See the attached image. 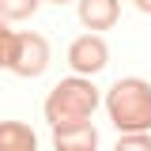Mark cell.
I'll use <instances>...</instances> for the list:
<instances>
[{
  "label": "cell",
  "instance_id": "obj_9",
  "mask_svg": "<svg viewBox=\"0 0 151 151\" xmlns=\"http://www.w3.org/2000/svg\"><path fill=\"white\" fill-rule=\"evenodd\" d=\"M113 151H151V136H147V132H132V136H121Z\"/></svg>",
  "mask_w": 151,
  "mask_h": 151
},
{
  "label": "cell",
  "instance_id": "obj_5",
  "mask_svg": "<svg viewBox=\"0 0 151 151\" xmlns=\"http://www.w3.org/2000/svg\"><path fill=\"white\" fill-rule=\"evenodd\" d=\"M53 147L57 151H94L98 147V129L91 121L68 125V129H53Z\"/></svg>",
  "mask_w": 151,
  "mask_h": 151
},
{
  "label": "cell",
  "instance_id": "obj_1",
  "mask_svg": "<svg viewBox=\"0 0 151 151\" xmlns=\"http://www.w3.org/2000/svg\"><path fill=\"white\" fill-rule=\"evenodd\" d=\"M106 110H110V121L121 129V136L147 132L151 129V83L136 79V76L117 79L106 94Z\"/></svg>",
  "mask_w": 151,
  "mask_h": 151
},
{
  "label": "cell",
  "instance_id": "obj_10",
  "mask_svg": "<svg viewBox=\"0 0 151 151\" xmlns=\"http://www.w3.org/2000/svg\"><path fill=\"white\" fill-rule=\"evenodd\" d=\"M12 49H15V30H8V23L0 19V68L12 64Z\"/></svg>",
  "mask_w": 151,
  "mask_h": 151
},
{
  "label": "cell",
  "instance_id": "obj_4",
  "mask_svg": "<svg viewBox=\"0 0 151 151\" xmlns=\"http://www.w3.org/2000/svg\"><path fill=\"white\" fill-rule=\"evenodd\" d=\"M106 60H110V49H106V42L98 34H79L68 45V64H72L79 76H94L106 68Z\"/></svg>",
  "mask_w": 151,
  "mask_h": 151
},
{
  "label": "cell",
  "instance_id": "obj_3",
  "mask_svg": "<svg viewBox=\"0 0 151 151\" xmlns=\"http://www.w3.org/2000/svg\"><path fill=\"white\" fill-rule=\"evenodd\" d=\"M45 64H49V42L42 34H15V49H12L8 68L23 79H34L45 72Z\"/></svg>",
  "mask_w": 151,
  "mask_h": 151
},
{
  "label": "cell",
  "instance_id": "obj_8",
  "mask_svg": "<svg viewBox=\"0 0 151 151\" xmlns=\"http://www.w3.org/2000/svg\"><path fill=\"white\" fill-rule=\"evenodd\" d=\"M42 0H0V19L4 23H15V19H30L38 12Z\"/></svg>",
  "mask_w": 151,
  "mask_h": 151
},
{
  "label": "cell",
  "instance_id": "obj_11",
  "mask_svg": "<svg viewBox=\"0 0 151 151\" xmlns=\"http://www.w3.org/2000/svg\"><path fill=\"white\" fill-rule=\"evenodd\" d=\"M136 8H140V12H147V15H151V0H136Z\"/></svg>",
  "mask_w": 151,
  "mask_h": 151
},
{
  "label": "cell",
  "instance_id": "obj_7",
  "mask_svg": "<svg viewBox=\"0 0 151 151\" xmlns=\"http://www.w3.org/2000/svg\"><path fill=\"white\" fill-rule=\"evenodd\" d=\"M0 151H38V136L23 121H0Z\"/></svg>",
  "mask_w": 151,
  "mask_h": 151
},
{
  "label": "cell",
  "instance_id": "obj_6",
  "mask_svg": "<svg viewBox=\"0 0 151 151\" xmlns=\"http://www.w3.org/2000/svg\"><path fill=\"white\" fill-rule=\"evenodd\" d=\"M79 23L87 30H106L117 23V0H79Z\"/></svg>",
  "mask_w": 151,
  "mask_h": 151
},
{
  "label": "cell",
  "instance_id": "obj_12",
  "mask_svg": "<svg viewBox=\"0 0 151 151\" xmlns=\"http://www.w3.org/2000/svg\"><path fill=\"white\" fill-rule=\"evenodd\" d=\"M49 4H68V0H49Z\"/></svg>",
  "mask_w": 151,
  "mask_h": 151
},
{
  "label": "cell",
  "instance_id": "obj_2",
  "mask_svg": "<svg viewBox=\"0 0 151 151\" xmlns=\"http://www.w3.org/2000/svg\"><path fill=\"white\" fill-rule=\"evenodd\" d=\"M98 106V87L83 76H72V79H60L49 98H45V121L53 129H68V125H83L87 117Z\"/></svg>",
  "mask_w": 151,
  "mask_h": 151
}]
</instances>
